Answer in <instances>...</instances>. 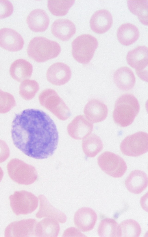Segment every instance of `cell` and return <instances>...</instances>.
<instances>
[{
    "label": "cell",
    "mask_w": 148,
    "mask_h": 237,
    "mask_svg": "<svg viewBox=\"0 0 148 237\" xmlns=\"http://www.w3.org/2000/svg\"><path fill=\"white\" fill-rule=\"evenodd\" d=\"M97 39L89 34H83L77 37L72 43L73 57L78 62L88 63L93 58L98 46Z\"/></svg>",
    "instance_id": "4"
},
{
    "label": "cell",
    "mask_w": 148,
    "mask_h": 237,
    "mask_svg": "<svg viewBox=\"0 0 148 237\" xmlns=\"http://www.w3.org/2000/svg\"><path fill=\"white\" fill-rule=\"evenodd\" d=\"M85 236L80 231L74 227H70L64 232L63 236Z\"/></svg>",
    "instance_id": "35"
},
{
    "label": "cell",
    "mask_w": 148,
    "mask_h": 237,
    "mask_svg": "<svg viewBox=\"0 0 148 237\" xmlns=\"http://www.w3.org/2000/svg\"><path fill=\"white\" fill-rule=\"evenodd\" d=\"M97 233L100 237H121L119 225L115 220L110 218L101 221Z\"/></svg>",
    "instance_id": "27"
},
{
    "label": "cell",
    "mask_w": 148,
    "mask_h": 237,
    "mask_svg": "<svg viewBox=\"0 0 148 237\" xmlns=\"http://www.w3.org/2000/svg\"><path fill=\"white\" fill-rule=\"evenodd\" d=\"M139 32L138 28L129 23L121 25L117 32L118 40L123 45L128 46L135 42L138 39Z\"/></svg>",
    "instance_id": "25"
},
{
    "label": "cell",
    "mask_w": 148,
    "mask_h": 237,
    "mask_svg": "<svg viewBox=\"0 0 148 237\" xmlns=\"http://www.w3.org/2000/svg\"><path fill=\"white\" fill-rule=\"evenodd\" d=\"M40 201L39 209L36 214L38 218L47 217L54 219L61 223L66 220L65 214L53 206L43 195L38 196Z\"/></svg>",
    "instance_id": "19"
},
{
    "label": "cell",
    "mask_w": 148,
    "mask_h": 237,
    "mask_svg": "<svg viewBox=\"0 0 148 237\" xmlns=\"http://www.w3.org/2000/svg\"><path fill=\"white\" fill-rule=\"evenodd\" d=\"M140 109L138 102L134 95L129 93L123 94L116 101L112 114L113 120L121 127L128 126L134 122Z\"/></svg>",
    "instance_id": "2"
},
{
    "label": "cell",
    "mask_w": 148,
    "mask_h": 237,
    "mask_svg": "<svg viewBox=\"0 0 148 237\" xmlns=\"http://www.w3.org/2000/svg\"><path fill=\"white\" fill-rule=\"evenodd\" d=\"M68 131L73 137L78 139L85 138L92 132L93 123L84 116H77L68 126Z\"/></svg>",
    "instance_id": "15"
},
{
    "label": "cell",
    "mask_w": 148,
    "mask_h": 237,
    "mask_svg": "<svg viewBox=\"0 0 148 237\" xmlns=\"http://www.w3.org/2000/svg\"><path fill=\"white\" fill-rule=\"evenodd\" d=\"M74 0H48L47 6L53 15L61 16L66 15L75 3Z\"/></svg>",
    "instance_id": "29"
},
{
    "label": "cell",
    "mask_w": 148,
    "mask_h": 237,
    "mask_svg": "<svg viewBox=\"0 0 148 237\" xmlns=\"http://www.w3.org/2000/svg\"><path fill=\"white\" fill-rule=\"evenodd\" d=\"M113 80L116 86L123 91L132 89L135 84V76L132 70L127 67L117 69L113 75Z\"/></svg>",
    "instance_id": "22"
},
{
    "label": "cell",
    "mask_w": 148,
    "mask_h": 237,
    "mask_svg": "<svg viewBox=\"0 0 148 237\" xmlns=\"http://www.w3.org/2000/svg\"><path fill=\"white\" fill-rule=\"evenodd\" d=\"M8 174L13 181L20 184L29 185L37 179V174L35 168L18 159H13L7 166Z\"/></svg>",
    "instance_id": "6"
},
{
    "label": "cell",
    "mask_w": 148,
    "mask_h": 237,
    "mask_svg": "<svg viewBox=\"0 0 148 237\" xmlns=\"http://www.w3.org/2000/svg\"><path fill=\"white\" fill-rule=\"evenodd\" d=\"M107 106L99 100H90L85 106L84 113L85 117L93 123L100 122L104 120L108 115Z\"/></svg>",
    "instance_id": "16"
},
{
    "label": "cell",
    "mask_w": 148,
    "mask_h": 237,
    "mask_svg": "<svg viewBox=\"0 0 148 237\" xmlns=\"http://www.w3.org/2000/svg\"><path fill=\"white\" fill-rule=\"evenodd\" d=\"M39 89V84L36 80L26 79L21 83L19 93L23 99L29 100L35 97Z\"/></svg>",
    "instance_id": "30"
},
{
    "label": "cell",
    "mask_w": 148,
    "mask_h": 237,
    "mask_svg": "<svg viewBox=\"0 0 148 237\" xmlns=\"http://www.w3.org/2000/svg\"><path fill=\"white\" fill-rule=\"evenodd\" d=\"M97 163L103 171L114 178L122 177L127 168L125 161L121 157L110 151L101 153L98 158Z\"/></svg>",
    "instance_id": "9"
},
{
    "label": "cell",
    "mask_w": 148,
    "mask_h": 237,
    "mask_svg": "<svg viewBox=\"0 0 148 237\" xmlns=\"http://www.w3.org/2000/svg\"><path fill=\"white\" fill-rule=\"evenodd\" d=\"M3 176V172L2 168L0 167V182L1 181Z\"/></svg>",
    "instance_id": "36"
},
{
    "label": "cell",
    "mask_w": 148,
    "mask_h": 237,
    "mask_svg": "<svg viewBox=\"0 0 148 237\" xmlns=\"http://www.w3.org/2000/svg\"><path fill=\"white\" fill-rule=\"evenodd\" d=\"M52 34L63 41L70 39L75 34L76 28L74 24L68 19H60L55 21L51 27Z\"/></svg>",
    "instance_id": "20"
},
{
    "label": "cell",
    "mask_w": 148,
    "mask_h": 237,
    "mask_svg": "<svg viewBox=\"0 0 148 237\" xmlns=\"http://www.w3.org/2000/svg\"><path fill=\"white\" fill-rule=\"evenodd\" d=\"M16 105L14 96L10 93L0 89V113L8 112Z\"/></svg>",
    "instance_id": "32"
},
{
    "label": "cell",
    "mask_w": 148,
    "mask_h": 237,
    "mask_svg": "<svg viewBox=\"0 0 148 237\" xmlns=\"http://www.w3.org/2000/svg\"><path fill=\"white\" fill-rule=\"evenodd\" d=\"M148 48L145 46H139L129 51L126 58L128 64L136 70L138 76L147 81V76L144 70L148 65Z\"/></svg>",
    "instance_id": "10"
},
{
    "label": "cell",
    "mask_w": 148,
    "mask_h": 237,
    "mask_svg": "<svg viewBox=\"0 0 148 237\" xmlns=\"http://www.w3.org/2000/svg\"><path fill=\"white\" fill-rule=\"evenodd\" d=\"M13 11V7L8 0H0V19L10 16Z\"/></svg>",
    "instance_id": "33"
},
{
    "label": "cell",
    "mask_w": 148,
    "mask_h": 237,
    "mask_svg": "<svg viewBox=\"0 0 148 237\" xmlns=\"http://www.w3.org/2000/svg\"><path fill=\"white\" fill-rule=\"evenodd\" d=\"M61 47L56 42L42 36L32 38L28 44L27 52L29 56L38 63H42L57 57Z\"/></svg>",
    "instance_id": "3"
},
{
    "label": "cell",
    "mask_w": 148,
    "mask_h": 237,
    "mask_svg": "<svg viewBox=\"0 0 148 237\" xmlns=\"http://www.w3.org/2000/svg\"><path fill=\"white\" fill-rule=\"evenodd\" d=\"M148 184L147 174L140 170L132 171L125 181V185L127 190L136 194L142 192L147 187Z\"/></svg>",
    "instance_id": "18"
},
{
    "label": "cell",
    "mask_w": 148,
    "mask_h": 237,
    "mask_svg": "<svg viewBox=\"0 0 148 237\" xmlns=\"http://www.w3.org/2000/svg\"><path fill=\"white\" fill-rule=\"evenodd\" d=\"M95 211L89 207L79 209L75 212L74 221L75 226L81 231L86 232L93 228L97 220Z\"/></svg>",
    "instance_id": "14"
},
{
    "label": "cell",
    "mask_w": 148,
    "mask_h": 237,
    "mask_svg": "<svg viewBox=\"0 0 148 237\" xmlns=\"http://www.w3.org/2000/svg\"><path fill=\"white\" fill-rule=\"evenodd\" d=\"M33 66L28 61L23 59H18L11 65L10 73L12 77L19 82L31 77Z\"/></svg>",
    "instance_id": "23"
},
{
    "label": "cell",
    "mask_w": 148,
    "mask_h": 237,
    "mask_svg": "<svg viewBox=\"0 0 148 237\" xmlns=\"http://www.w3.org/2000/svg\"><path fill=\"white\" fill-rule=\"evenodd\" d=\"M24 41L21 35L14 30L7 28L0 30V47L11 52L23 48Z\"/></svg>",
    "instance_id": "13"
},
{
    "label": "cell",
    "mask_w": 148,
    "mask_h": 237,
    "mask_svg": "<svg viewBox=\"0 0 148 237\" xmlns=\"http://www.w3.org/2000/svg\"><path fill=\"white\" fill-rule=\"evenodd\" d=\"M120 149L122 154L130 157H137L148 151V135L139 131L128 135L122 141Z\"/></svg>",
    "instance_id": "7"
},
{
    "label": "cell",
    "mask_w": 148,
    "mask_h": 237,
    "mask_svg": "<svg viewBox=\"0 0 148 237\" xmlns=\"http://www.w3.org/2000/svg\"><path fill=\"white\" fill-rule=\"evenodd\" d=\"M9 198L10 206L17 216L31 213L38 206L37 197L32 193L26 190L15 191Z\"/></svg>",
    "instance_id": "8"
},
{
    "label": "cell",
    "mask_w": 148,
    "mask_h": 237,
    "mask_svg": "<svg viewBox=\"0 0 148 237\" xmlns=\"http://www.w3.org/2000/svg\"><path fill=\"white\" fill-rule=\"evenodd\" d=\"M82 148L87 157H93L102 150L103 144L99 136L92 134L83 140Z\"/></svg>",
    "instance_id": "26"
},
{
    "label": "cell",
    "mask_w": 148,
    "mask_h": 237,
    "mask_svg": "<svg viewBox=\"0 0 148 237\" xmlns=\"http://www.w3.org/2000/svg\"><path fill=\"white\" fill-rule=\"evenodd\" d=\"M29 29L35 32H42L47 28L49 19L47 14L43 10L36 9L31 11L27 19Z\"/></svg>",
    "instance_id": "21"
},
{
    "label": "cell",
    "mask_w": 148,
    "mask_h": 237,
    "mask_svg": "<svg viewBox=\"0 0 148 237\" xmlns=\"http://www.w3.org/2000/svg\"><path fill=\"white\" fill-rule=\"evenodd\" d=\"M40 105L51 112L60 120H64L71 115L68 107L54 90L47 89L39 94Z\"/></svg>",
    "instance_id": "5"
},
{
    "label": "cell",
    "mask_w": 148,
    "mask_h": 237,
    "mask_svg": "<svg viewBox=\"0 0 148 237\" xmlns=\"http://www.w3.org/2000/svg\"><path fill=\"white\" fill-rule=\"evenodd\" d=\"M38 222L29 218L11 223L6 228L5 237L35 236V229Z\"/></svg>",
    "instance_id": "11"
},
{
    "label": "cell",
    "mask_w": 148,
    "mask_h": 237,
    "mask_svg": "<svg viewBox=\"0 0 148 237\" xmlns=\"http://www.w3.org/2000/svg\"><path fill=\"white\" fill-rule=\"evenodd\" d=\"M71 76L70 67L61 62L52 65L48 69L46 73L48 81L56 86H61L67 83L70 79Z\"/></svg>",
    "instance_id": "12"
},
{
    "label": "cell",
    "mask_w": 148,
    "mask_h": 237,
    "mask_svg": "<svg viewBox=\"0 0 148 237\" xmlns=\"http://www.w3.org/2000/svg\"><path fill=\"white\" fill-rule=\"evenodd\" d=\"M113 19L110 13L108 10L102 9L95 12L91 16L90 26L94 32L99 34L104 33L111 27Z\"/></svg>",
    "instance_id": "17"
},
{
    "label": "cell",
    "mask_w": 148,
    "mask_h": 237,
    "mask_svg": "<svg viewBox=\"0 0 148 237\" xmlns=\"http://www.w3.org/2000/svg\"><path fill=\"white\" fill-rule=\"evenodd\" d=\"M11 133L15 146L33 158H47L58 146L59 135L56 124L48 115L39 109H27L16 114Z\"/></svg>",
    "instance_id": "1"
},
{
    "label": "cell",
    "mask_w": 148,
    "mask_h": 237,
    "mask_svg": "<svg viewBox=\"0 0 148 237\" xmlns=\"http://www.w3.org/2000/svg\"><path fill=\"white\" fill-rule=\"evenodd\" d=\"M60 230L59 224L56 220L51 218H45L36 224L35 236L57 237Z\"/></svg>",
    "instance_id": "24"
},
{
    "label": "cell",
    "mask_w": 148,
    "mask_h": 237,
    "mask_svg": "<svg viewBox=\"0 0 148 237\" xmlns=\"http://www.w3.org/2000/svg\"><path fill=\"white\" fill-rule=\"evenodd\" d=\"M10 150L6 143L0 139V163H2L9 157Z\"/></svg>",
    "instance_id": "34"
},
{
    "label": "cell",
    "mask_w": 148,
    "mask_h": 237,
    "mask_svg": "<svg viewBox=\"0 0 148 237\" xmlns=\"http://www.w3.org/2000/svg\"><path fill=\"white\" fill-rule=\"evenodd\" d=\"M119 225L121 237H139L141 232L140 225L133 219L125 220Z\"/></svg>",
    "instance_id": "31"
},
{
    "label": "cell",
    "mask_w": 148,
    "mask_h": 237,
    "mask_svg": "<svg viewBox=\"0 0 148 237\" xmlns=\"http://www.w3.org/2000/svg\"><path fill=\"white\" fill-rule=\"evenodd\" d=\"M127 6L130 10L138 18L143 24L148 25V1L128 0Z\"/></svg>",
    "instance_id": "28"
}]
</instances>
